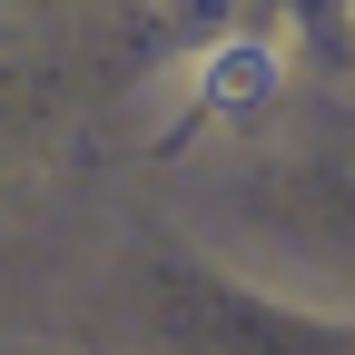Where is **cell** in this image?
Returning a JSON list of instances; mask_svg holds the SVG:
<instances>
[{"label": "cell", "mask_w": 355, "mask_h": 355, "mask_svg": "<svg viewBox=\"0 0 355 355\" xmlns=\"http://www.w3.org/2000/svg\"><path fill=\"white\" fill-rule=\"evenodd\" d=\"M198 89H207V109H257L266 89H277V50H266V40H227V50H207Z\"/></svg>", "instance_id": "6da1fadb"}]
</instances>
